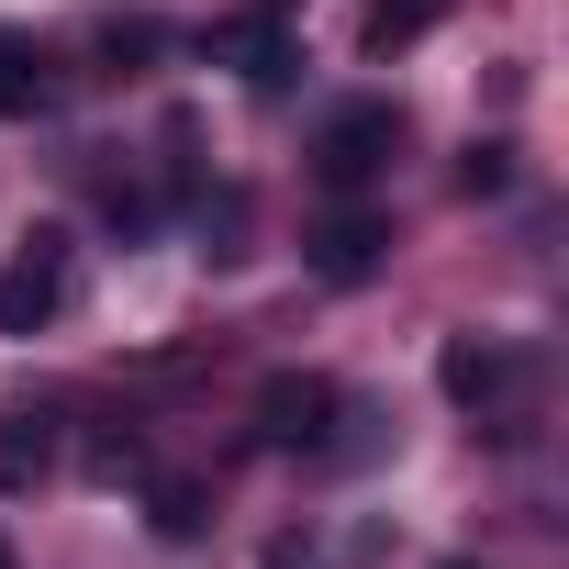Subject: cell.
<instances>
[{
    "label": "cell",
    "instance_id": "obj_4",
    "mask_svg": "<svg viewBox=\"0 0 569 569\" xmlns=\"http://www.w3.org/2000/svg\"><path fill=\"white\" fill-rule=\"evenodd\" d=\"M212 57H234V68H246V90H291L302 34L279 23V12H246V23H223V34H212Z\"/></svg>",
    "mask_w": 569,
    "mask_h": 569
},
{
    "label": "cell",
    "instance_id": "obj_1",
    "mask_svg": "<svg viewBox=\"0 0 569 569\" xmlns=\"http://www.w3.org/2000/svg\"><path fill=\"white\" fill-rule=\"evenodd\" d=\"M57 302H68V234H57V223H34V234H23V257L0 268V336H46V325H57Z\"/></svg>",
    "mask_w": 569,
    "mask_h": 569
},
{
    "label": "cell",
    "instance_id": "obj_8",
    "mask_svg": "<svg viewBox=\"0 0 569 569\" xmlns=\"http://www.w3.org/2000/svg\"><path fill=\"white\" fill-rule=\"evenodd\" d=\"M380 246H391V234H380L369 212H336V223L313 234V268H325V279H369V268H380Z\"/></svg>",
    "mask_w": 569,
    "mask_h": 569
},
{
    "label": "cell",
    "instance_id": "obj_2",
    "mask_svg": "<svg viewBox=\"0 0 569 569\" xmlns=\"http://www.w3.org/2000/svg\"><path fill=\"white\" fill-rule=\"evenodd\" d=\"M336 425H347V391L313 380V369H279V380L257 391V436H268V447H336Z\"/></svg>",
    "mask_w": 569,
    "mask_h": 569
},
{
    "label": "cell",
    "instance_id": "obj_11",
    "mask_svg": "<svg viewBox=\"0 0 569 569\" xmlns=\"http://www.w3.org/2000/svg\"><path fill=\"white\" fill-rule=\"evenodd\" d=\"M201 513H212L201 480H157V536H201Z\"/></svg>",
    "mask_w": 569,
    "mask_h": 569
},
{
    "label": "cell",
    "instance_id": "obj_12",
    "mask_svg": "<svg viewBox=\"0 0 569 569\" xmlns=\"http://www.w3.org/2000/svg\"><path fill=\"white\" fill-rule=\"evenodd\" d=\"M90 480H146V447L101 425V436H90Z\"/></svg>",
    "mask_w": 569,
    "mask_h": 569
},
{
    "label": "cell",
    "instance_id": "obj_6",
    "mask_svg": "<svg viewBox=\"0 0 569 569\" xmlns=\"http://www.w3.org/2000/svg\"><path fill=\"white\" fill-rule=\"evenodd\" d=\"M447 12H458V0H369L358 46H369V57H402V46H425V34H436Z\"/></svg>",
    "mask_w": 569,
    "mask_h": 569
},
{
    "label": "cell",
    "instance_id": "obj_5",
    "mask_svg": "<svg viewBox=\"0 0 569 569\" xmlns=\"http://www.w3.org/2000/svg\"><path fill=\"white\" fill-rule=\"evenodd\" d=\"M46 469H57V413L0 402V491H34Z\"/></svg>",
    "mask_w": 569,
    "mask_h": 569
},
{
    "label": "cell",
    "instance_id": "obj_9",
    "mask_svg": "<svg viewBox=\"0 0 569 569\" xmlns=\"http://www.w3.org/2000/svg\"><path fill=\"white\" fill-rule=\"evenodd\" d=\"M502 391H513V358L458 336V347H447V402H469V413H480V402H502Z\"/></svg>",
    "mask_w": 569,
    "mask_h": 569
},
{
    "label": "cell",
    "instance_id": "obj_10",
    "mask_svg": "<svg viewBox=\"0 0 569 569\" xmlns=\"http://www.w3.org/2000/svg\"><path fill=\"white\" fill-rule=\"evenodd\" d=\"M23 112H46V57L23 34H0V123H23Z\"/></svg>",
    "mask_w": 569,
    "mask_h": 569
},
{
    "label": "cell",
    "instance_id": "obj_3",
    "mask_svg": "<svg viewBox=\"0 0 569 569\" xmlns=\"http://www.w3.org/2000/svg\"><path fill=\"white\" fill-rule=\"evenodd\" d=\"M313 157H325V179H336V190H369V179L402 157V112H391V101H347V112L325 123V146H313Z\"/></svg>",
    "mask_w": 569,
    "mask_h": 569
},
{
    "label": "cell",
    "instance_id": "obj_13",
    "mask_svg": "<svg viewBox=\"0 0 569 569\" xmlns=\"http://www.w3.org/2000/svg\"><path fill=\"white\" fill-rule=\"evenodd\" d=\"M0 569H12V547H0Z\"/></svg>",
    "mask_w": 569,
    "mask_h": 569
},
{
    "label": "cell",
    "instance_id": "obj_7",
    "mask_svg": "<svg viewBox=\"0 0 569 569\" xmlns=\"http://www.w3.org/2000/svg\"><path fill=\"white\" fill-rule=\"evenodd\" d=\"M380 558V525H358V536H279L257 569H369Z\"/></svg>",
    "mask_w": 569,
    "mask_h": 569
}]
</instances>
